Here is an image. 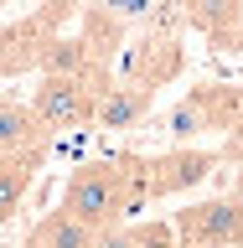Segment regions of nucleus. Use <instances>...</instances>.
<instances>
[{"label":"nucleus","mask_w":243,"mask_h":248,"mask_svg":"<svg viewBox=\"0 0 243 248\" xmlns=\"http://www.w3.org/2000/svg\"><path fill=\"white\" fill-rule=\"evenodd\" d=\"M130 170L135 155H109V160H83L62 186V212H73L78 222H88L93 232L109 222H124L130 207Z\"/></svg>","instance_id":"1"},{"label":"nucleus","mask_w":243,"mask_h":248,"mask_svg":"<svg viewBox=\"0 0 243 248\" xmlns=\"http://www.w3.org/2000/svg\"><path fill=\"white\" fill-rule=\"evenodd\" d=\"M217 155L212 150H192V145H171L166 155H140V186H145V202L161 197H181L192 186H202L212 176Z\"/></svg>","instance_id":"2"},{"label":"nucleus","mask_w":243,"mask_h":248,"mask_svg":"<svg viewBox=\"0 0 243 248\" xmlns=\"http://www.w3.org/2000/svg\"><path fill=\"white\" fill-rule=\"evenodd\" d=\"M233 119H238V93L217 88V83H202L166 114V135H171V145H192L207 129H233Z\"/></svg>","instance_id":"3"},{"label":"nucleus","mask_w":243,"mask_h":248,"mask_svg":"<svg viewBox=\"0 0 243 248\" xmlns=\"http://www.w3.org/2000/svg\"><path fill=\"white\" fill-rule=\"evenodd\" d=\"M176 248H243V202H197L176 212Z\"/></svg>","instance_id":"4"},{"label":"nucleus","mask_w":243,"mask_h":248,"mask_svg":"<svg viewBox=\"0 0 243 248\" xmlns=\"http://www.w3.org/2000/svg\"><path fill=\"white\" fill-rule=\"evenodd\" d=\"M104 83H88V78H42L36 93H31V114L57 135V129H83L93 124V98H98Z\"/></svg>","instance_id":"5"},{"label":"nucleus","mask_w":243,"mask_h":248,"mask_svg":"<svg viewBox=\"0 0 243 248\" xmlns=\"http://www.w3.org/2000/svg\"><path fill=\"white\" fill-rule=\"evenodd\" d=\"M181 42L166 36V31H145L130 52H124V83H140V88H161L181 73Z\"/></svg>","instance_id":"6"},{"label":"nucleus","mask_w":243,"mask_h":248,"mask_svg":"<svg viewBox=\"0 0 243 248\" xmlns=\"http://www.w3.org/2000/svg\"><path fill=\"white\" fill-rule=\"evenodd\" d=\"M47 145H52V129H47L31 104L21 98H0V160H47Z\"/></svg>","instance_id":"7"},{"label":"nucleus","mask_w":243,"mask_h":248,"mask_svg":"<svg viewBox=\"0 0 243 248\" xmlns=\"http://www.w3.org/2000/svg\"><path fill=\"white\" fill-rule=\"evenodd\" d=\"M155 104V88H140V83H104L98 98H93V124L119 135V129H135Z\"/></svg>","instance_id":"8"},{"label":"nucleus","mask_w":243,"mask_h":248,"mask_svg":"<svg viewBox=\"0 0 243 248\" xmlns=\"http://www.w3.org/2000/svg\"><path fill=\"white\" fill-rule=\"evenodd\" d=\"M36 67H42V78H88L104 67V62L93 57V46L83 42V36H52V42L42 46V57H36Z\"/></svg>","instance_id":"9"},{"label":"nucleus","mask_w":243,"mask_h":248,"mask_svg":"<svg viewBox=\"0 0 243 248\" xmlns=\"http://www.w3.org/2000/svg\"><path fill=\"white\" fill-rule=\"evenodd\" d=\"M93 243V228L88 222H78L73 212H47L36 228H31V238H26V248H88Z\"/></svg>","instance_id":"10"},{"label":"nucleus","mask_w":243,"mask_h":248,"mask_svg":"<svg viewBox=\"0 0 243 248\" xmlns=\"http://www.w3.org/2000/svg\"><path fill=\"white\" fill-rule=\"evenodd\" d=\"M238 11H243V0H181V16H186L197 31L217 36V42H233V31H238Z\"/></svg>","instance_id":"11"},{"label":"nucleus","mask_w":243,"mask_h":248,"mask_svg":"<svg viewBox=\"0 0 243 248\" xmlns=\"http://www.w3.org/2000/svg\"><path fill=\"white\" fill-rule=\"evenodd\" d=\"M31 176H36V160H0V228L21 212V202L31 191Z\"/></svg>","instance_id":"12"},{"label":"nucleus","mask_w":243,"mask_h":248,"mask_svg":"<svg viewBox=\"0 0 243 248\" xmlns=\"http://www.w3.org/2000/svg\"><path fill=\"white\" fill-rule=\"evenodd\" d=\"M150 11H155V0H88V16H104L109 26H119V31L145 26Z\"/></svg>","instance_id":"13"},{"label":"nucleus","mask_w":243,"mask_h":248,"mask_svg":"<svg viewBox=\"0 0 243 248\" xmlns=\"http://www.w3.org/2000/svg\"><path fill=\"white\" fill-rule=\"evenodd\" d=\"M135 248H176V228H171L166 217H155V222H135Z\"/></svg>","instance_id":"14"},{"label":"nucleus","mask_w":243,"mask_h":248,"mask_svg":"<svg viewBox=\"0 0 243 248\" xmlns=\"http://www.w3.org/2000/svg\"><path fill=\"white\" fill-rule=\"evenodd\" d=\"M88 248H135V228H130V222H109V228L93 232Z\"/></svg>","instance_id":"15"},{"label":"nucleus","mask_w":243,"mask_h":248,"mask_svg":"<svg viewBox=\"0 0 243 248\" xmlns=\"http://www.w3.org/2000/svg\"><path fill=\"white\" fill-rule=\"evenodd\" d=\"M0 5H5V0H0Z\"/></svg>","instance_id":"16"},{"label":"nucleus","mask_w":243,"mask_h":248,"mask_svg":"<svg viewBox=\"0 0 243 248\" xmlns=\"http://www.w3.org/2000/svg\"><path fill=\"white\" fill-rule=\"evenodd\" d=\"M0 248H5V243H0Z\"/></svg>","instance_id":"17"}]
</instances>
